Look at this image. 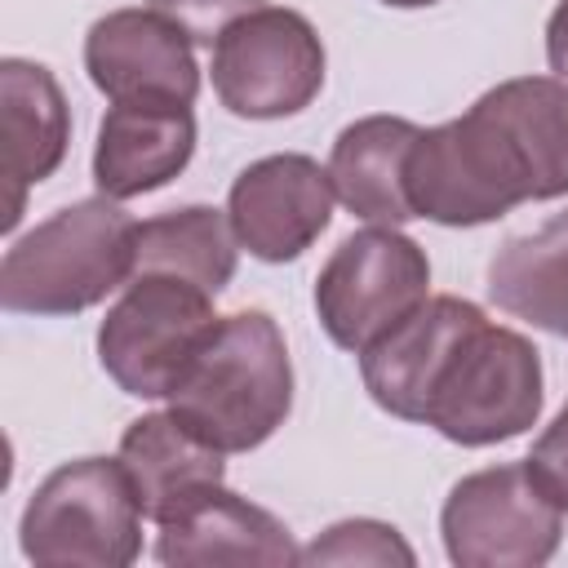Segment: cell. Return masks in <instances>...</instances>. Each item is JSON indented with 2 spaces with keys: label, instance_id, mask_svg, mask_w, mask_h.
Here are the masks:
<instances>
[{
  "label": "cell",
  "instance_id": "cell-1",
  "mask_svg": "<svg viewBox=\"0 0 568 568\" xmlns=\"http://www.w3.org/2000/svg\"><path fill=\"white\" fill-rule=\"evenodd\" d=\"M169 408L222 453L262 448L293 413V359L280 324L266 311L217 315Z\"/></svg>",
  "mask_w": 568,
  "mask_h": 568
},
{
  "label": "cell",
  "instance_id": "cell-2",
  "mask_svg": "<svg viewBox=\"0 0 568 568\" xmlns=\"http://www.w3.org/2000/svg\"><path fill=\"white\" fill-rule=\"evenodd\" d=\"M138 271V222L120 200L89 195L18 235L0 257L9 315H80Z\"/></svg>",
  "mask_w": 568,
  "mask_h": 568
},
{
  "label": "cell",
  "instance_id": "cell-3",
  "mask_svg": "<svg viewBox=\"0 0 568 568\" xmlns=\"http://www.w3.org/2000/svg\"><path fill=\"white\" fill-rule=\"evenodd\" d=\"M404 182L413 213L439 226H488L519 204H541L524 142L484 93L457 120L417 133Z\"/></svg>",
  "mask_w": 568,
  "mask_h": 568
},
{
  "label": "cell",
  "instance_id": "cell-4",
  "mask_svg": "<svg viewBox=\"0 0 568 568\" xmlns=\"http://www.w3.org/2000/svg\"><path fill=\"white\" fill-rule=\"evenodd\" d=\"M541 404L546 373L537 346L524 333L479 315L435 373L422 426L462 448H493L532 430Z\"/></svg>",
  "mask_w": 568,
  "mask_h": 568
},
{
  "label": "cell",
  "instance_id": "cell-5",
  "mask_svg": "<svg viewBox=\"0 0 568 568\" xmlns=\"http://www.w3.org/2000/svg\"><path fill=\"white\" fill-rule=\"evenodd\" d=\"M142 519L120 457H75L31 493L18 546L40 568H129L142 555Z\"/></svg>",
  "mask_w": 568,
  "mask_h": 568
},
{
  "label": "cell",
  "instance_id": "cell-6",
  "mask_svg": "<svg viewBox=\"0 0 568 568\" xmlns=\"http://www.w3.org/2000/svg\"><path fill=\"white\" fill-rule=\"evenodd\" d=\"M217 324L213 293L178 275H133L98 324V364L133 399H169Z\"/></svg>",
  "mask_w": 568,
  "mask_h": 568
},
{
  "label": "cell",
  "instance_id": "cell-7",
  "mask_svg": "<svg viewBox=\"0 0 568 568\" xmlns=\"http://www.w3.org/2000/svg\"><path fill=\"white\" fill-rule=\"evenodd\" d=\"M430 297V257L399 226L351 231L315 275V315L333 346L364 355Z\"/></svg>",
  "mask_w": 568,
  "mask_h": 568
},
{
  "label": "cell",
  "instance_id": "cell-8",
  "mask_svg": "<svg viewBox=\"0 0 568 568\" xmlns=\"http://www.w3.org/2000/svg\"><path fill=\"white\" fill-rule=\"evenodd\" d=\"M328 53L306 13L262 4L231 22L213 44V93L240 120H284L324 89Z\"/></svg>",
  "mask_w": 568,
  "mask_h": 568
},
{
  "label": "cell",
  "instance_id": "cell-9",
  "mask_svg": "<svg viewBox=\"0 0 568 568\" xmlns=\"http://www.w3.org/2000/svg\"><path fill=\"white\" fill-rule=\"evenodd\" d=\"M439 532L457 568H541L564 541V510L528 462H501L448 488Z\"/></svg>",
  "mask_w": 568,
  "mask_h": 568
},
{
  "label": "cell",
  "instance_id": "cell-10",
  "mask_svg": "<svg viewBox=\"0 0 568 568\" xmlns=\"http://www.w3.org/2000/svg\"><path fill=\"white\" fill-rule=\"evenodd\" d=\"M333 204L337 186L328 164L302 151H275L240 169L226 195V217L248 257L284 266L328 231Z\"/></svg>",
  "mask_w": 568,
  "mask_h": 568
},
{
  "label": "cell",
  "instance_id": "cell-11",
  "mask_svg": "<svg viewBox=\"0 0 568 568\" xmlns=\"http://www.w3.org/2000/svg\"><path fill=\"white\" fill-rule=\"evenodd\" d=\"M84 71L111 102H195V40L155 9H111L84 36Z\"/></svg>",
  "mask_w": 568,
  "mask_h": 568
},
{
  "label": "cell",
  "instance_id": "cell-12",
  "mask_svg": "<svg viewBox=\"0 0 568 568\" xmlns=\"http://www.w3.org/2000/svg\"><path fill=\"white\" fill-rule=\"evenodd\" d=\"M195 155L191 102H111L98 120L93 182L106 200H138L169 186Z\"/></svg>",
  "mask_w": 568,
  "mask_h": 568
},
{
  "label": "cell",
  "instance_id": "cell-13",
  "mask_svg": "<svg viewBox=\"0 0 568 568\" xmlns=\"http://www.w3.org/2000/svg\"><path fill=\"white\" fill-rule=\"evenodd\" d=\"M155 559L164 568H213V564H302V550L284 519L266 506L231 493L226 484L204 488L173 519L160 524Z\"/></svg>",
  "mask_w": 568,
  "mask_h": 568
},
{
  "label": "cell",
  "instance_id": "cell-14",
  "mask_svg": "<svg viewBox=\"0 0 568 568\" xmlns=\"http://www.w3.org/2000/svg\"><path fill=\"white\" fill-rule=\"evenodd\" d=\"M479 315L484 311L470 297H453V293L426 297L404 324H395L382 342H373L359 355V377H364L368 399L382 413L422 426V408H426L435 373L444 368L448 351Z\"/></svg>",
  "mask_w": 568,
  "mask_h": 568
},
{
  "label": "cell",
  "instance_id": "cell-15",
  "mask_svg": "<svg viewBox=\"0 0 568 568\" xmlns=\"http://www.w3.org/2000/svg\"><path fill=\"white\" fill-rule=\"evenodd\" d=\"M0 133H4V178H9L4 231H13L27 191L49 182L71 146V106L58 75L44 62L31 58L0 62Z\"/></svg>",
  "mask_w": 568,
  "mask_h": 568
},
{
  "label": "cell",
  "instance_id": "cell-16",
  "mask_svg": "<svg viewBox=\"0 0 568 568\" xmlns=\"http://www.w3.org/2000/svg\"><path fill=\"white\" fill-rule=\"evenodd\" d=\"M115 457L133 479L142 515L155 524L173 519L204 488L226 484V453L213 448L200 430H191L173 408L133 417L120 435Z\"/></svg>",
  "mask_w": 568,
  "mask_h": 568
},
{
  "label": "cell",
  "instance_id": "cell-17",
  "mask_svg": "<svg viewBox=\"0 0 568 568\" xmlns=\"http://www.w3.org/2000/svg\"><path fill=\"white\" fill-rule=\"evenodd\" d=\"M417 124L404 115H364L346 124L333 142L328 173L337 186V200L377 226H404L413 222L408 200V151L417 142Z\"/></svg>",
  "mask_w": 568,
  "mask_h": 568
},
{
  "label": "cell",
  "instance_id": "cell-18",
  "mask_svg": "<svg viewBox=\"0 0 568 568\" xmlns=\"http://www.w3.org/2000/svg\"><path fill=\"white\" fill-rule=\"evenodd\" d=\"M488 297L510 320L568 337V209L493 253Z\"/></svg>",
  "mask_w": 568,
  "mask_h": 568
},
{
  "label": "cell",
  "instance_id": "cell-19",
  "mask_svg": "<svg viewBox=\"0 0 568 568\" xmlns=\"http://www.w3.org/2000/svg\"><path fill=\"white\" fill-rule=\"evenodd\" d=\"M240 240L231 231L226 209L182 204L138 222V271L133 275H178L213 297L235 280Z\"/></svg>",
  "mask_w": 568,
  "mask_h": 568
},
{
  "label": "cell",
  "instance_id": "cell-20",
  "mask_svg": "<svg viewBox=\"0 0 568 568\" xmlns=\"http://www.w3.org/2000/svg\"><path fill=\"white\" fill-rule=\"evenodd\" d=\"M302 564H373V568H413L417 555L395 524L382 519H337L311 546H302Z\"/></svg>",
  "mask_w": 568,
  "mask_h": 568
},
{
  "label": "cell",
  "instance_id": "cell-21",
  "mask_svg": "<svg viewBox=\"0 0 568 568\" xmlns=\"http://www.w3.org/2000/svg\"><path fill=\"white\" fill-rule=\"evenodd\" d=\"M262 4L266 0H146V9L178 22L195 44H217V36L231 22H240L244 13L262 9Z\"/></svg>",
  "mask_w": 568,
  "mask_h": 568
},
{
  "label": "cell",
  "instance_id": "cell-22",
  "mask_svg": "<svg viewBox=\"0 0 568 568\" xmlns=\"http://www.w3.org/2000/svg\"><path fill=\"white\" fill-rule=\"evenodd\" d=\"M532 479L555 497V506L568 515V404L555 413V422L532 439V453L524 457Z\"/></svg>",
  "mask_w": 568,
  "mask_h": 568
},
{
  "label": "cell",
  "instance_id": "cell-23",
  "mask_svg": "<svg viewBox=\"0 0 568 568\" xmlns=\"http://www.w3.org/2000/svg\"><path fill=\"white\" fill-rule=\"evenodd\" d=\"M546 62H550L555 80L568 84V0H559L546 18Z\"/></svg>",
  "mask_w": 568,
  "mask_h": 568
},
{
  "label": "cell",
  "instance_id": "cell-24",
  "mask_svg": "<svg viewBox=\"0 0 568 568\" xmlns=\"http://www.w3.org/2000/svg\"><path fill=\"white\" fill-rule=\"evenodd\" d=\"M386 9H430V4H439V0H382Z\"/></svg>",
  "mask_w": 568,
  "mask_h": 568
}]
</instances>
